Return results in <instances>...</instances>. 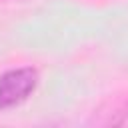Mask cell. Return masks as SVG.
I'll use <instances>...</instances> for the list:
<instances>
[{"label":"cell","instance_id":"cell-1","mask_svg":"<svg viewBox=\"0 0 128 128\" xmlns=\"http://www.w3.org/2000/svg\"><path fill=\"white\" fill-rule=\"evenodd\" d=\"M38 84V72L30 66L6 70L0 76V110L22 104Z\"/></svg>","mask_w":128,"mask_h":128}]
</instances>
